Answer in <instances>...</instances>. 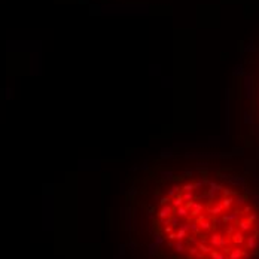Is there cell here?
<instances>
[{
  "label": "cell",
  "mask_w": 259,
  "mask_h": 259,
  "mask_svg": "<svg viewBox=\"0 0 259 259\" xmlns=\"http://www.w3.org/2000/svg\"><path fill=\"white\" fill-rule=\"evenodd\" d=\"M173 213H174V207L168 203V204H165V205H161V209H159V211H158V218L159 219L171 218Z\"/></svg>",
  "instance_id": "1"
},
{
  "label": "cell",
  "mask_w": 259,
  "mask_h": 259,
  "mask_svg": "<svg viewBox=\"0 0 259 259\" xmlns=\"http://www.w3.org/2000/svg\"><path fill=\"white\" fill-rule=\"evenodd\" d=\"M179 192H180V185H174V186H171L170 188V191H168V194H167V197L173 198V197H176Z\"/></svg>",
  "instance_id": "2"
},
{
  "label": "cell",
  "mask_w": 259,
  "mask_h": 259,
  "mask_svg": "<svg viewBox=\"0 0 259 259\" xmlns=\"http://www.w3.org/2000/svg\"><path fill=\"white\" fill-rule=\"evenodd\" d=\"M153 243H155L157 246H161L164 243V237L161 235V234H157V235H155V241H153Z\"/></svg>",
  "instance_id": "3"
},
{
  "label": "cell",
  "mask_w": 259,
  "mask_h": 259,
  "mask_svg": "<svg viewBox=\"0 0 259 259\" xmlns=\"http://www.w3.org/2000/svg\"><path fill=\"white\" fill-rule=\"evenodd\" d=\"M157 247H158V246L155 244V243H150V244H149V255H150V256H153V255L157 253Z\"/></svg>",
  "instance_id": "4"
},
{
  "label": "cell",
  "mask_w": 259,
  "mask_h": 259,
  "mask_svg": "<svg viewBox=\"0 0 259 259\" xmlns=\"http://www.w3.org/2000/svg\"><path fill=\"white\" fill-rule=\"evenodd\" d=\"M161 176L164 179H167V180H171L173 179V173L171 171H161Z\"/></svg>",
  "instance_id": "5"
},
{
  "label": "cell",
  "mask_w": 259,
  "mask_h": 259,
  "mask_svg": "<svg viewBox=\"0 0 259 259\" xmlns=\"http://www.w3.org/2000/svg\"><path fill=\"white\" fill-rule=\"evenodd\" d=\"M159 222V225L161 226H167V225H170V218H164V219H159L158 220Z\"/></svg>",
  "instance_id": "6"
},
{
  "label": "cell",
  "mask_w": 259,
  "mask_h": 259,
  "mask_svg": "<svg viewBox=\"0 0 259 259\" xmlns=\"http://www.w3.org/2000/svg\"><path fill=\"white\" fill-rule=\"evenodd\" d=\"M158 203H159V205H165V204H168V203H170V198H168V197H161Z\"/></svg>",
  "instance_id": "7"
},
{
  "label": "cell",
  "mask_w": 259,
  "mask_h": 259,
  "mask_svg": "<svg viewBox=\"0 0 259 259\" xmlns=\"http://www.w3.org/2000/svg\"><path fill=\"white\" fill-rule=\"evenodd\" d=\"M164 232H165V234H170V232H173V228H171L170 225L164 226Z\"/></svg>",
  "instance_id": "8"
}]
</instances>
